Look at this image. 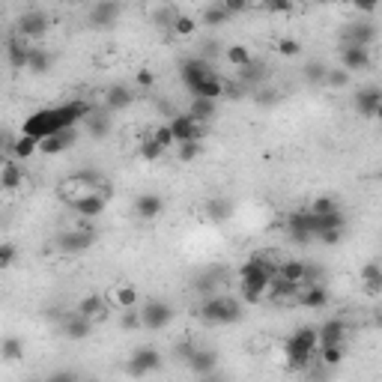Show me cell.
Instances as JSON below:
<instances>
[{
  "mask_svg": "<svg viewBox=\"0 0 382 382\" xmlns=\"http://www.w3.org/2000/svg\"><path fill=\"white\" fill-rule=\"evenodd\" d=\"M320 362L326 367H338L343 362V343H320Z\"/></svg>",
  "mask_w": 382,
  "mask_h": 382,
  "instance_id": "33",
  "label": "cell"
},
{
  "mask_svg": "<svg viewBox=\"0 0 382 382\" xmlns=\"http://www.w3.org/2000/svg\"><path fill=\"white\" fill-rule=\"evenodd\" d=\"M379 108H382V90L379 87H364V90L355 93V111H359L362 117H367V120L379 117Z\"/></svg>",
  "mask_w": 382,
  "mask_h": 382,
  "instance_id": "15",
  "label": "cell"
},
{
  "mask_svg": "<svg viewBox=\"0 0 382 382\" xmlns=\"http://www.w3.org/2000/svg\"><path fill=\"white\" fill-rule=\"evenodd\" d=\"M275 51H278L281 57H299V54H302V42H299V39H287V36H284V39L275 42Z\"/></svg>",
  "mask_w": 382,
  "mask_h": 382,
  "instance_id": "44",
  "label": "cell"
},
{
  "mask_svg": "<svg viewBox=\"0 0 382 382\" xmlns=\"http://www.w3.org/2000/svg\"><path fill=\"white\" fill-rule=\"evenodd\" d=\"M63 332H66V338L72 340H84L93 335V320H87V316H81L78 311H72L66 316V326H63Z\"/></svg>",
  "mask_w": 382,
  "mask_h": 382,
  "instance_id": "21",
  "label": "cell"
},
{
  "mask_svg": "<svg viewBox=\"0 0 382 382\" xmlns=\"http://www.w3.org/2000/svg\"><path fill=\"white\" fill-rule=\"evenodd\" d=\"M287 233L292 242L299 245H308V242L316 236V215H311L308 209H296L287 215Z\"/></svg>",
  "mask_w": 382,
  "mask_h": 382,
  "instance_id": "5",
  "label": "cell"
},
{
  "mask_svg": "<svg viewBox=\"0 0 382 382\" xmlns=\"http://www.w3.org/2000/svg\"><path fill=\"white\" fill-rule=\"evenodd\" d=\"M371 48H364V45H343L340 48V69H347V72H364V69H371Z\"/></svg>",
  "mask_w": 382,
  "mask_h": 382,
  "instance_id": "12",
  "label": "cell"
},
{
  "mask_svg": "<svg viewBox=\"0 0 382 382\" xmlns=\"http://www.w3.org/2000/svg\"><path fill=\"white\" fill-rule=\"evenodd\" d=\"M173 320V308L168 302H161V299H149L144 302V308H141V328H164Z\"/></svg>",
  "mask_w": 382,
  "mask_h": 382,
  "instance_id": "7",
  "label": "cell"
},
{
  "mask_svg": "<svg viewBox=\"0 0 382 382\" xmlns=\"http://www.w3.org/2000/svg\"><path fill=\"white\" fill-rule=\"evenodd\" d=\"M352 4L359 6L362 12H374V9H376V4H379V0H352Z\"/></svg>",
  "mask_w": 382,
  "mask_h": 382,
  "instance_id": "55",
  "label": "cell"
},
{
  "mask_svg": "<svg viewBox=\"0 0 382 382\" xmlns=\"http://www.w3.org/2000/svg\"><path fill=\"white\" fill-rule=\"evenodd\" d=\"M30 39H24L21 33H12L9 39H6V45H4V54H6V60H9V66L16 69V72H21V69H27V57H30Z\"/></svg>",
  "mask_w": 382,
  "mask_h": 382,
  "instance_id": "10",
  "label": "cell"
},
{
  "mask_svg": "<svg viewBox=\"0 0 382 382\" xmlns=\"http://www.w3.org/2000/svg\"><path fill=\"white\" fill-rule=\"evenodd\" d=\"M161 367V352L152 350V347H141L132 352V359L125 362V371H129L132 376H147L152 371H159Z\"/></svg>",
  "mask_w": 382,
  "mask_h": 382,
  "instance_id": "8",
  "label": "cell"
},
{
  "mask_svg": "<svg viewBox=\"0 0 382 382\" xmlns=\"http://www.w3.org/2000/svg\"><path fill=\"white\" fill-rule=\"evenodd\" d=\"M96 242V233H90V230H72V233H63L60 239H57V245H60V251H66V254H81V251H87Z\"/></svg>",
  "mask_w": 382,
  "mask_h": 382,
  "instance_id": "20",
  "label": "cell"
},
{
  "mask_svg": "<svg viewBox=\"0 0 382 382\" xmlns=\"http://www.w3.org/2000/svg\"><path fill=\"white\" fill-rule=\"evenodd\" d=\"M272 254H254V257L239 269V296L245 304H260L263 296L269 292V281L275 275Z\"/></svg>",
  "mask_w": 382,
  "mask_h": 382,
  "instance_id": "2",
  "label": "cell"
},
{
  "mask_svg": "<svg viewBox=\"0 0 382 382\" xmlns=\"http://www.w3.org/2000/svg\"><path fill=\"white\" fill-rule=\"evenodd\" d=\"M48 27H51V18H48V12H42V9H30V12H24V16L18 18V24H16V33H21L24 39H42V36L48 33Z\"/></svg>",
  "mask_w": 382,
  "mask_h": 382,
  "instance_id": "6",
  "label": "cell"
},
{
  "mask_svg": "<svg viewBox=\"0 0 382 382\" xmlns=\"http://www.w3.org/2000/svg\"><path fill=\"white\" fill-rule=\"evenodd\" d=\"M316 347H320V338H316V328L311 326H302L290 335V340L284 343V352H287V367L290 371H308Z\"/></svg>",
  "mask_w": 382,
  "mask_h": 382,
  "instance_id": "3",
  "label": "cell"
},
{
  "mask_svg": "<svg viewBox=\"0 0 382 382\" xmlns=\"http://www.w3.org/2000/svg\"><path fill=\"white\" fill-rule=\"evenodd\" d=\"M164 209V203L159 195H141L135 200V215L137 218H144V221H152V218H159Z\"/></svg>",
  "mask_w": 382,
  "mask_h": 382,
  "instance_id": "24",
  "label": "cell"
},
{
  "mask_svg": "<svg viewBox=\"0 0 382 382\" xmlns=\"http://www.w3.org/2000/svg\"><path fill=\"white\" fill-rule=\"evenodd\" d=\"M24 355V343L18 338H4L0 340V359L4 362H18Z\"/></svg>",
  "mask_w": 382,
  "mask_h": 382,
  "instance_id": "37",
  "label": "cell"
},
{
  "mask_svg": "<svg viewBox=\"0 0 382 382\" xmlns=\"http://www.w3.org/2000/svg\"><path fill=\"white\" fill-rule=\"evenodd\" d=\"M218 4L230 12V16H239V12H248L251 6H257V0H218Z\"/></svg>",
  "mask_w": 382,
  "mask_h": 382,
  "instance_id": "46",
  "label": "cell"
},
{
  "mask_svg": "<svg viewBox=\"0 0 382 382\" xmlns=\"http://www.w3.org/2000/svg\"><path fill=\"white\" fill-rule=\"evenodd\" d=\"M209 72H215V69L209 66L207 57H191V60H185L180 66V78H183V84L188 87V90H195V87L207 78Z\"/></svg>",
  "mask_w": 382,
  "mask_h": 382,
  "instance_id": "13",
  "label": "cell"
},
{
  "mask_svg": "<svg viewBox=\"0 0 382 382\" xmlns=\"http://www.w3.org/2000/svg\"><path fill=\"white\" fill-rule=\"evenodd\" d=\"M239 78L245 84H257V81L266 78V66H263V63H257V60H251V63H245V66L239 69Z\"/></svg>",
  "mask_w": 382,
  "mask_h": 382,
  "instance_id": "40",
  "label": "cell"
},
{
  "mask_svg": "<svg viewBox=\"0 0 382 382\" xmlns=\"http://www.w3.org/2000/svg\"><path fill=\"white\" fill-rule=\"evenodd\" d=\"M16 257H18L16 245H12V242H4V245H0V269H9V266L16 263Z\"/></svg>",
  "mask_w": 382,
  "mask_h": 382,
  "instance_id": "48",
  "label": "cell"
},
{
  "mask_svg": "<svg viewBox=\"0 0 382 382\" xmlns=\"http://www.w3.org/2000/svg\"><path fill=\"white\" fill-rule=\"evenodd\" d=\"M275 275L287 278V281H292V284H302L304 281V260H284V263H278L275 266Z\"/></svg>",
  "mask_w": 382,
  "mask_h": 382,
  "instance_id": "30",
  "label": "cell"
},
{
  "mask_svg": "<svg viewBox=\"0 0 382 382\" xmlns=\"http://www.w3.org/2000/svg\"><path fill=\"white\" fill-rule=\"evenodd\" d=\"M209 212H212V218H227V212H230V207H227V203H212L209 207Z\"/></svg>",
  "mask_w": 382,
  "mask_h": 382,
  "instance_id": "54",
  "label": "cell"
},
{
  "mask_svg": "<svg viewBox=\"0 0 382 382\" xmlns=\"http://www.w3.org/2000/svg\"><path fill=\"white\" fill-rule=\"evenodd\" d=\"M149 137H152V141H156L159 147H164V149L176 147V141H173V132H171V125H159V129H152V132H149Z\"/></svg>",
  "mask_w": 382,
  "mask_h": 382,
  "instance_id": "45",
  "label": "cell"
},
{
  "mask_svg": "<svg viewBox=\"0 0 382 382\" xmlns=\"http://www.w3.org/2000/svg\"><path fill=\"white\" fill-rule=\"evenodd\" d=\"M51 69V54L45 48H30V57H27V72H33V75H45Z\"/></svg>",
  "mask_w": 382,
  "mask_h": 382,
  "instance_id": "31",
  "label": "cell"
},
{
  "mask_svg": "<svg viewBox=\"0 0 382 382\" xmlns=\"http://www.w3.org/2000/svg\"><path fill=\"white\" fill-rule=\"evenodd\" d=\"M316 239H320L323 245H338V242L343 239V230H320V233H316Z\"/></svg>",
  "mask_w": 382,
  "mask_h": 382,
  "instance_id": "50",
  "label": "cell"
},
{
  "mask_svg": "<svg viewBox=\"0 0 382 382\" xmlns=\"http://www.w3.org/2000/svg\"><path fill=\"white\" fill-rule=\"evenodd\" d=\"M108 304L117 311H125V308H137V302H141V296H137V287L132 284H120V287H111L108 292Z\"/></svg>",
  "mask_w": 382,
  "mask_h": 382,
  "instance_id": "19",
  "label": "cell"
},
{
  "mask_svg": "<svg viewBox=\"0 0 382 382\" xmlns=\"http://www.w3.org/2000/svg\"><path fill=\"white\" fill-rule=\"evenodd\" d=\"M168 125H171L176 144H183V141H200V123L195 117H188V113H176Z\"/></svg>",
  "mask_w": 382,
  "mask_h": 382,
  "instance_id": "14",
  "label": "cell"
},
{
  "mask_svg": "<svg viewBox=\"0 0 382 382\" xmlns=\"http://www.w3.org/2000/svg\"><path fill=\"white\" fill-rule=\"evenodd\" d=\"M376 42V27L374 24H352V27L343 33V45H364L371 48Z\"/></svg>",
  "mask_w": 382,
  "mask_h": 382,
  "instance_id": "23",
  "label": "cell"
},
{
  "mask_svg": "<svg viewBox=\"0 0 382 382\" xmlns=\"http://www.w3.org/2000/svg\"><path fill=\"white\" fill-rule=\"evenodd\" d=\"M9 147H12V137L0 132V152H4V149H9Z\"/></svg>",
  "mask_w": 382,
  "mask_h": 382,
  "instance_id": "56",
  "label": "cell"
},
{
  "mask_svg": "<svg viewBox=\"0 0 382 382\" xmlns=\"http://www.w3.org/2000/svg\"><path fill=\"white\" fill-rule=\"evenodd\" d=\"M332 209H338V200H335V197H328V195L311 200V207H308V212L316 215V218H320V215H328Z\"/></svg>",
  "mask_w": 382,
  "mask_h": 382,
  "instance_id": "41",
  "label": "cell"
},
{
  "mask_svg": "<svg viewBox=\"0 0 382 382\" xmlns=\"http://www.w3.org/2000/svg\"><path fill=\"white\" fill-rule=\"evenodd\" d=\"M164 152H168V149L159 147L156 141H152V137H144V141H141V159H144V161H159Z\"/></svg>",
  "mask_w": 382,
  "mask_h": 382,
  "instance_id": "43",
  "label": "cell"
},
{
  "mask_svg": "<svg viewBox=\"0 0 382 382\" xmlns=\"http://www.w3.org/2000/svg\"><path fill=\"white\" fill-rule=\"evenodd\" d=\"M323 81H326L328 87H332V90H343V87H350L352 72H347V69H326Z\"/></svg>",
  "mask_w": 382,
  "mask_h": 382,
  "instance_id": "39",
  "label": "cell"
},
{
  "mask_svg": "<svg viewBox=\"0 0 382 382\" xmlns=\"http://www.w3.org/2000/svg\"><path fill=\"white\" fill-rule=\"evenodd\" d=\"M266 12H275V16H284V12L292 9V0H260Z\"/></svg>",
  "mask_w": 382,
  "mask_h": 382,
  "instance_id": "49",
  "label": "cell"
},
{
  "mask_svg": "<svg viewBox=\"0 0 382 382\" xmlns=\"http://www.w3.org/2000/svg\"><path fill=\"white\" fill-rule=\"evenodd\" d=\"M120 326L125 328V332H132V328H141V311L125 308V311H123V320H120Z\"/></svg>",
  "mask_w": 382,
  "mask_h": 382,
  "instance_id": "47",
  "label": "cell"
},
{
  "mask_svg": "<svg viewBox=\"0 0 382 382\" xmlns=\"http://www.w3.org/2000/svg\"><path fill=\"white\" fill-rule=\"evenodd\" d=\"M69 203V209L72 212H78L81 218H96V215H101L105 212V191H87V195H81V197H72V200H66Z\"/></svg>",
  "mask_w": 382,
  "mask_h": 382,
  "instance_id": "9",
  "label": "cell"
},
{
  "mask_svg": "<svg viewBox=\"0 0 382 382\" xmlns=\"http://www.w3.org/2000/svg\"><path fill=\"white\" fill-rule=\"evenodd\" d=\"M191 96H203V99H215V101H218L224 96V81L215 72H209L207 78H203L195 90H191Z\"/></svg>",
  "mask_w": 382,
  "mask_h": 382,
  "instance_id": "27",
  "label": "cell"
},
{
  "mask_svg": "<svg viewBox=\"0 0 382 382\" xmlns=\"http://www.w3.org/2000/svg\"><path fill=\"white\" fill-rule=\"evenodd\" d=\"M135 81H137V87H144V90H147V87L156 84V75H152L149 69H141V72L135 75Z\"/></svg>",
  "mask_w": 382,
  "mask_h": 382,
  "instance_id": "51",
  "label": "cell"
},
{
  "mask_svg": "<svg viewBox=\"0 0 382 382\" xmlns=\"http://www.w3.org/2000/svg\"><path fill=\"white\" fill-rule=\"evenodd\" d=\"M200 156V141H183V144H176V159L180 161H195Z\"/></svg>",
  "mask_w": 382,
  "mask_h": 382,
  "instance_id": "42",
  "label": "cell"
},
{
  "mask_svg": "<svg viewBox=\"0 0 382 382\" xmlns=\"http://www.w3.org/2000/svg\"><path fill=\"white\" fill-rule=\"evenodd\" d=\"M197 347L191 340H185V343H180V347H176V359H183V362H188L191 359V352H195Z\"/></svg>",
  "mask_w": 382,
  "mask_h": 382,
  "instance_id": "53",
  "label": "cell"
},
{
  "mask_svg": "<svg viewBox=\"0 0 382 382\" xmlns=\"http://www.w3.org/2000/svg\"><path fill=\"white\" fill-rule=\"evenodd\" d=\"M215 364H218V355H215L212 350H195L188 359V367L195 374H212Z\"/></svg>",
  "mask_w": 382,
  "mask_h": 382,
  "instance_id": "28",
  "label": "cell"
},
{
  "mask_svg": "<svg viewBox=\"0 0 382 382\" xmlns=\"http://www.w3.org/2000/svg\"><path fill=\"white\" fill-rule=\"evenodd\" d=\"M120 12H123L120 0H96V6L90 12V21L96 24V27H111V24L120 18Z\"/></svg>",
  "mask_w": 382,
  "mask_h": 382,
  "instance_id": "17",
  "label": "cell"
},
{
  "mask_svg": "<svg viewBox=\"0 0 382 382\" xmlns=\"http://www.w3.org/2000/svg\"><path fill=\"white\" fill-rule=\"evenodd\" d=\"M224 57H227V63H230V66H236V69H242L245 63L254 60V54H251L248 45H230V48L224 51Z\"/></svg>",
  "mask_w": 382,
  "mask_h": 382,
  "instance_id": "35",
  "label": "cell"
},
{
  "mask_svg": "<svg viewBox=\"0 0 382 382\" xmlns=\"http://www.w3.org/2000/svg\"><path fill=\"white\" fill-rule=\"evenodd\" d=\"M227 21H230V12H227L218 0L203 9V24H209V27H221V24H227Z\"/></svg>",
  "mask_w": 382,
  "mask_h": 382,
  "instance_id": "34",
  "label": "cell"
},
{
  "mask_svg": "<svg viewBox=\"0 0 382 382\" xmlns=\"http://www.w3.org/2000/svg\"><path fill=\"white\" fill-rule=\"evenodd\" d=\"M188 117H195L200 125L209 123L215 117V99H203V96H191V105H188Z\"/></svg>",
  "mask_w": 382,
  "mask_h": 382,
  "instance_id": "26",
  "label": "cell"
},
{
  "mask_svg": "<svg viewBox=\"0 0 382 382\" xmlns=\"http://www.w3.org/2000/svg\"><path fill=\"white\" fill-rule=\"evenodd\" d=\"M78 311L81 316H87V320H105L108 316V311H111V304H108V299L105 296H99V292H90V296H84L81 302H78Z\"/></svg>",
  "mask_w": 382,
  "mask_h": 382,
  "instance_id": "16",
  "label": "cell"
},
{
  "mask_svg": "<svg viewBox=\"0 0 382 382\" xmlns=\"http://www.w3.org/2000/svg\"><path fill=\"white\" fill-rule=\"evenodd\" d=\"M200 320L209 326H230L242 320V304L230 296H209L200 304Z\"/></svg>",
  "mask_w": 382,
  "mask_h": 382,
  "instance_id": "4",
  "label": "cell"
},
{
  "mask_svg": "<svg viewBox=\"0 0 382 382\" xmlns=\"http://www.w3.org/2000/svg\"><path fill=\"white\" fill-rule=\"evenodd\" d=\"M328 299H332V296H328L326 284H302V290H299V302L308 311H323L328 304Z\"/></svg>",
  "mask_w": 382,
  "mask_h": 382,
  "instance_id": "18",
  "label": "cell"
},
{
  "mask_svg": "<svg viewBox=\"0 0 382 382\" xmlns=\"http://www.w3.org/2000/svg\"><path fill=\"white\" fill-rule=\"evenodd\" d=\"M171 30H173L176 36H183V39H188V36H195V33H197V21L191 18V16H173Z\"/></svg>",
  "mask_w": 382,
  "mask_h": 382,
  "instance_id": "38",
  "label": "cell"
},
{
  "mask_svg": "<svg viewBox=\"0 0 382 382\" xmlns=\"http://www.w3.org/2000/svg\"><path fill=\"white\" fill-rule=\"evenodd\" d=\"M362 281H364L367 292H379V287H382V269H379V263H364Z\"/></svg>",
  "mask_w": 382,
  "mask_h": 382,
  "instance_id": "36",
  "label": "cell"
},
{
  "mask_svg": "<svg viewBox=\"0 0 382 382\" xmlns=\"http://www.w3.org/2000/svg\"><path fill=\"white\" fill-rule=\"evenodd\" d=\"M132 99H135V96H132L129 87H111L108 96H105V105H108L111 111H120V108H129Z\"/></svg>",
  "mask_w": 382,
  "mask_h": 382,
  "instance_id": "32",
  "label": "cell"
},
{
  "mask_svg": "<svg viewBox=\"0 0 382 382\" xmlns=\"http://www.w3.org/2000/svg\"><path fill=\"white\" fill-rule=\"evenodd\" d=\"M304 72H308V81H323L326 66H323V63H311V66L304 69Z\"/></svg>",
  "mask_w": 382,
  "mask_h": 382,
  "instance_id": "52",
  "label": "cell"
},
{
  "mask_svg": "<svg viewBox=\"0 0 382 382\" xmlns=\"http://www.w3.org/2000/svg\"><path fill=\"white\" fill-rule=\"evenodd\" d=\"M316 338H320V343H343L347 340V326L340 320H326L316 328Z\"/></svg>",
  "mask_w": 382,
  "mask_h": 382,
  "instance_id": "29",
  "label": "cell"
},
{
  "mask_svg": "<svg viewBox=\"0 0 382 382\" xmlns=\"http://www.w3.org/2000/svg\"><path fill=\"white\" fill-rule=\"evenodd\" d=\"M24 183V168L18 161H0V191H16Z\"/></svg>",
  "mask_w": 382,
  "mask_h": 382,
  "instance_id": "22",
  "label": "cell"
},
{
  "mask_svg": "<svg viewBox=\"0 0 382 382\" xmlns=\"http://www.w3.org/2000/svg\"><path fill=\"white\" fill-rule=\"evenodd\" d=\"M75 141H78V132L75 129H60L54 135L39 137V152L42 156H60V152H66L69 147H75Z\"/></svg>",
  "mask_w": 382,
  "mask_h": 382,
  "instance_id": "11",
  "label": "cell"
},
{
  "mask_svg": "<svg viewBox=\"0 0 382 382\" xmlns=\"http://www.w3.org/2000/svg\"><path fill=\"white\" fill-rule=\"evenodd\" d=\"M9 152H12V156H16L18 161H27V159H33L36 152H39V141L21 132L18 137H12V147H9Z\"/></svg>",
  "mask_w": 382,
  "mask_h": 382,
  "instance_id": "25",
  "label": "cell"
},
{
  "mask_svg": "<svg viewBox=\"0 0 382 382\" xmlns=\"http://www.w3.org/2000/svg\"><path fill=\"white\" fill-rule=\"evenodd\" d=\"M93 113V105L90 101H84V99H72L66 101V105H57V108H42V111H36L30 113L27 120H24V135H30V137H45V135H54L60 129H75L81 120H87Z\"/></svg>",
  "mask_w": 382,
  "mask_h": 382,
  "instance_id": "1",
  "label": "cell"
}]
</instances>
